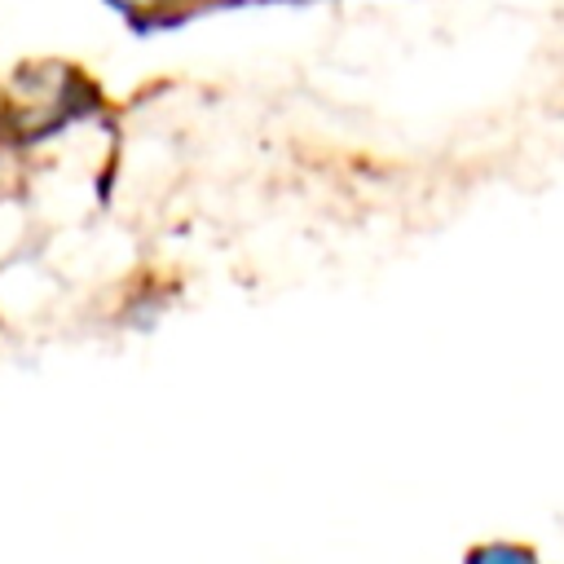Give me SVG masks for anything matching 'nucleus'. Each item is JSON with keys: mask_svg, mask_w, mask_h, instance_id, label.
<instances>
[{"mask_svg": "<svg viewBox=\"0 0 564 564\" xmlns=\"http://www.w3.org/2000/svg\"><path fill=\"white\" fill-rule=\"evenodd\" d=\"M185 4H189V0H185Z\"/></svg>", "mask_w": 564, "mask_h": 564, "instance_id": "20e7f679", "label": "nucleus"}, {"mask_svg": "<svg viewBox=\"0 0 564 564\" xmlns=\"http://www.w3.org/2000/svg\"><path fill=\"white\" fill-rule=\"evenodd\" d=\"M463 564H542V555L524 542H480L463 555Z\"/></svg>", "mask_w": 564, "mask_h": 564, "instance_id": "f257e3e1", "label": "nucleus"}, {"mask_svg": "<svg viewBox=\"0 0 564 564\" xmlns=\"http://www.w3.org/2000/svg\"><path fill=\"white\" fill-rule=\"evenodd\" d=\"M123 18H132V22H163V18H172L185 0H110Z\"/></svg>", "mask_w": 564, "mask_h": 564, "instance_id": "f03ea898", "label": "nucleus"}, {"mask_svg": "<svg viewBox=\"0 0 564 564\" xmlns=\"http://www.w3.org/2000/svg\"><path fill=\"white\" fill-rule=\"evenodd\" d=\"M0 132H4V106H0Z\"/></svg>", "mask_w": 564, "mask_h": 564, "instance_id": "7ed1b4c3", "label": "nucleus"}]
</instances>
